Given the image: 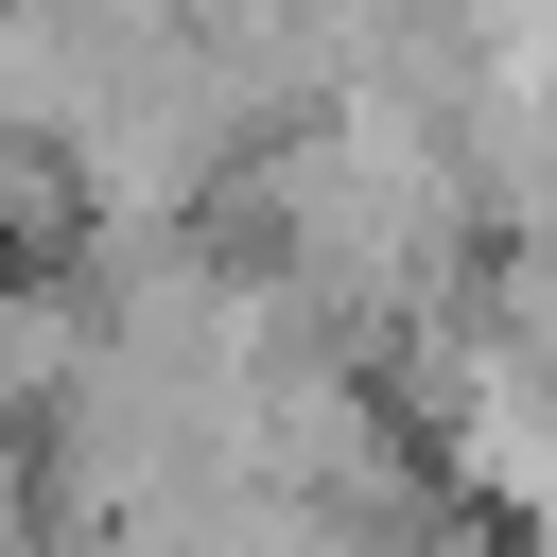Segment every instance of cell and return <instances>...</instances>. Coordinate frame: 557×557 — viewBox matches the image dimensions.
Returning a JSON list of instances; mask_svg holds the SVG:
<instances>
[{"instance_id": "obj_1", "label": "cell", "mask_w": 557, "mask_h": 557, "mask_svg": "<svg viewBox=\"0 0 557 557\" xmlns=\"http://www.w3.org/2000/svg\"><path fill=\"white\" fill-rule=\"evenodd\" d=\"M70 366H87V313H70V278L0 261V435H35V418L70 400Z\"/></svg>"}]
</instances>
